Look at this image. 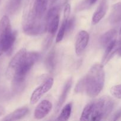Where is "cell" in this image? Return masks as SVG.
Segmentation results:
<instances>
[{"instance_id":"cell-1","label":"cell","mask_w":121,"mask_h":121,"mask_svg":"<svg viewBox=\"0 0 121 121\" xmlns=\"http://www.w3.org/2000/svg\"><path fill=\"white\" fill-rule=\"evenodd\" d=\"M84 78L85 91L87 95L90 98H95L98 96L103 89L105 80V73L103 65L102 64L94 65Z\"/></svg>"},{"instance_id":"cell-2","label":"cell","mask_w":121,"mask_h":121,"mask_svg":"<svg viewBox=\"0 0 121 121\" xmlns=\"http://www.w3.org/2000/svg\"><path fill=\"white\" fill-rule=\"evenodd\" d=\"M39 57L40 54L37 52H27L23 61L12 79L13 88L15 92H21L24 87L27 74Z\"/></svg>"},{"instance_id":"cell-3","label":"cell","mask_w":121,"mask_h":121,"mask_svg":"<svg viewBox=\"0 0 121 121\" xmlns=\"http://www.w3.org/2000/svg\"><path fill=\"white\" fill-rule=\"evenodd\" d=\"M16 37V32L12 31L9 18L4 15L0 20V56L4 53H11Z\"/></svg>"},{"instance_id":"cell-4","label":"cell","mask_w":121,"mask_h":121,"mask_svg":"<svg viewBox=\"0 0 121 121\" xmlns=\"http://www.w3.org/2000/svg\"><path fill=\"white\" fill-rule=\"evenodd\" d=\"M114 106V101L107 96L100 97L93 102L92 113L90 120L101 121L107 118L112 111Z\"/></svg>"},{"instance_id":"cell-5","label":"cell","mask_w":121,"mask_h":121,"mask_svg":"<svg viewBox=\"0 0 121 121\" xmlns=\"http://www.w3.org/2000/svg\"><path fill=\"white\" fill-rule=\"evenodd\" d=\"M46 31L49 35L45 40L44 47L47 48L51 45L52 40L58 30L59 24V11L58 7L51 8L47 12L46 17Z\"/></svg>"},{"instance_id":"cell-6","label":"cell","mask_w":121,"mask_h":121,"mask_svg":"<svg viewBox=\"0 0 121 121\" xmlns=\"http://www.w3.org/2000/svg\"><path fill=\"white\" fill-rule=\"evenodd\" d=\"M26 53L27 51L26 48H21L12 58L8 64V67L6 70L5 75L7 79L12 80L15 72H17L19 67L21 65V63L23 61Z\"/></svg>"},{"instance_id":"cell-7","label":"cell","mask_w":121,"mask_h":121,"mask_svg":"<svg viewBox=\"0 0 121 121\" xmlns=\"http://www.w3.org/2000/svg\"><path fill=\"white\" fill-rule=\"evenodd\" d=\"M53 79L49 78L46 79L42 85H40L39 87H37L33 92L32 93L30 97V104L32 105H34L39 101L40 99L42 98L43 96L47 93V92L51 89L53 85Z\"/></svg>"},{"instance_id":"cell-8","label":"cell","mask_w":121,"mask_h":121,"mask_svg":"<svg viewBox=\"0 0 121 121\" xmlns=\"http://www.w3.org/2000/svg\"><path fill=\"white\" fill-rule=\"evenodd\" d=\"M89 34L86 31L81 30L78 33L75 39V50L77 56H80L84 53L89 41Z\"/></svg>"},{"instance_id":"cell-9","label":"cell","mask_w":121,"mask_h":121,"mask_svg":"<svg viewBox=\"0 0 121 121\" xmlns=\"http://www.w3.org/2000/svg\"><path fill=\"white\" fill-rule=\"evenodd\" d=\"M48 0H33V3L29 8L33 15L40 19L45 18V12L46 11Z\"/></svg>"},{"instance_id":"cell-10","label":"cell","mask_w":121,"mask_h":121,"mask_svg":"<svg viewBox=\"0 0 121 121\" xmlns=\"http://www.w3.org/2000/svg\"><path fill=\"white\" fill-rule=\"evenodd\" d=\"M52 108V104L47 100H43L40 102L36 108L34 112V118L42 119L49 114Z\"/></svg>"},{"instance_id":"cell-11","label":"cell","mask_w":121,"mask_h":121,"mask_svg":"<svg viewBox=\"0 0 121 121\" xmlns=\"http://www.w3.org/2000/svg\"><path fill=\"white\" fill-rule=\"evenodd\" d=\"M121 45V41H120L119 40H115L106 47L105 52L104 53L102 61V65L103 66L106 65L114 56L115 53L118 52Z\"/></svg>"},{"instance_id":"cell-12","label":"cell","mask_w":121,"mask_h":121,"mask_svg":"<svg viewBox=\"0 0 121 121\" xmlns=\"http://www.w3.org/2000/svg\"><path fill=\"white\" fill-rule=\"evenodd\" d=\"M107 9V0H102L94 13L92 17V24L96 25L98 24L103 18L106 14Z\"/></svg>"},{"instance_id":"cell-13","label":"cell","mask_w":121,"mask_h":121,"mask_svg":"<svg viewBox=\"0 0 121 121\" xmlns=\"http://www.w3.org/2000/svg\"><path fill=\"white\" fill-rule=\"evenodd\" d=\"M72 78H70V79H68L67 81L64 85V87L62 91L61 94H60V96H59V99H58V102H57L56 105L55 107V111L56 112L59 111L60 108L62 107L63 104H64L65 101L66 100V98H67L68 93L70 92V90H71V87H72Z\"/></svg>"},{"instance_id":"cell-14","label":"cell","mask_w":121,"mask_h":121,"mask_svg":"<svg viewBox=\"0 0 121 121\" xmlns=\"http://www.w3.org/2000/svg\"><path fill=\"white\" fill-rule=\"evenodd\" d=\"M116 35H117V31L116 30L112 29L107 31L100 38V44L102 47L106 48L109 44L116 40Z\"/></svg>"},{"instance_id":"cell-15","label":"cell","mask_w":121,"mask_h":121,"mask_svg":"<svg viewBox=\"0 0 121 121\" xmlns=\"http://www.w3.org/2000/svg\"><path fill=\"white\" fill-rule=\"evenodd\" d=\"M109 21L112 24H116L121 21V2H117L113 5L109 15Z\"/></svg>"},{"instance_id":"cell-16","label":"cell","mask_w":121,"mask_h":121,"mask_svg":"<svg viewBox=\"0 0 121 121\" xmlns=\"http://www.w3.org/2000/svg\"><path fill=\"white\" fill-rule=\"evenodd\" d=\"M28 109L27 108H21L13 111L2 119L3 121H17L22 119L28 113Z\"/></svg>"},{"instance_id":"cell-17","label":"cell","mask_w":121,"mask_h":121,"mask_svg":"<svg viewBox=\"0 0 121 121\" xmlns=\"http://www.w3.org/2000/svg\"><path fill=\"white\" fill-rule=\"evenodd\" d=\"M45 63L47 70L51 73H53L56 67V52L54 48L47 54Z\"/></svg>"},{"instance_id":"cell-18","label":"cell","mask_w":121,"mask_h":121,"mask_svg":"<svg viewBox=\"0 0 121 121\" xmlns=\"http://www.w3.org/2000/svg\"><path fill=\"white\" fill-rule=\"evenodd\" d=\"M23 0H8L6 5V11L9 14L16 13L21 7Z\"/></svg>"},{"instance_id":"cell-19","label":"cell","mask_w":121,"mask_h":121,"mask_svg":"<svg viewBox=\"0 0 121 121\" xmlns=\"http://www.w3.org/2000/svg\"><path fill=\"white\" fill-rule=\"evenodd\" d=\"M72 112V104H68L63 108L59 117L57 118L58 121H68L71 117Z\"/></svg>"},{"instance_id":"cell-20","label":"cell","mask_w":121,"mask_h":121,"mask_svg":"<svg viewBox=\"0 0 121 121\" xmlns=\"http://www.w3.org/2000/svg\"><path fill=\"white\" fill-rule=\"evenodd\" d=\"M93 106V102H91L84 107L81 116V121H88L90 119L92 113Z\"/></svg>"},{"instance_id":"cell-21","label":"cell","mask_w":121,"mask_h":121,"mask_svg":"<svg viewBox=\"0 0 121 121\" xmlns=\"http://www.w3.org/2000/svg\"><path fill=\"white\" fill-rule=\"evenodd\" d=\"M69 18H64L62 24L60 26V28H59V31L57 34L56 38V43L60 42L62 40L63 38L65 36V34L66 33V22H67Z\"/></svg>"},{"instance_id":"cell-22","label":"cell","mask_w":121,"mask_h":121,"mask_svg":"<svg viewBox=\"0 0 121 121\" xmlns=\"http://www.w3.org/2000/svg\"><path fill=\"white\" fill-rule=\"evenodd\" d=\"M110 93L112 95L118 99H121V85H115L111 87Z\"/></svg>"},{"instance_id":"cell-23","label":"cell","mask_w":121,"mask_h":121,"mask_svg":"<svg viewBox=\"0 0 121 121\" xmlns=\"http://www.w3.org/2000/svg\"><path fill=\"white\" fill-rule=\"evenodd\" d=\"M85 89V78L84 77L82 79H81L78 82L77 84L76 85L75 87V92L77 93H82L84 92Z\"/></svg>"},{"instance_id":"cell-24","label":"cell","mask_w":121,"mask_h":121,"mask_svg":"<svg viewBox=\"0 0 121 121\" xmlns=\"http://www.w3.org/2000/svg\"><path fill=\"white\" fill-rule=\"evenodd\" d=\"M75 24V19L74 17L69 18L66 22V33H69L74 28ZM65 33V34H66Z\"/></svg>"},{"instance_id":"cell-25","label":"cell","mask_w":121,"mask_h":121,"mask_svg":"<svg viewBox=\"0 0 121 121\" xmlns=\"http://www.w3.org/2000/svg\"><path fill=\"white\" fill-rule=\"evenodd\" d=\"M70 12H71V5L70 4H66L64 9V18H69L70 16Z\"/></svg>"},{"instance_id":"cell-26","label":"cell","mask_w":121,"mask_h":121,"mask_svg":"<svg viewBox=\"0 0 121 121\" xmlns=\"http://www.w3.org/2000/svg\"><path fill=\"white\" fill-rule=\"evenodd\" d=\"M121 118V109H119V111H117L116 113L114 114V115L113 116V118L112 119V120L113 121H117L118 119H119Z\"/></svg>"},{"instance_id":"cell-27","label":"cell","mask_w":121,"mask_h":121,"mask_svg":"<svg viewBox=\"0 0 121 121\" xmlns=\"http://www.w3.org/2000/svg\"><path fill=\"white\" fill-rule=\"evenodd\" d=\"M97 1V0H87V4L88 5H91L96 3V2Z\"/></svg>"},{"instance_id":"cell-28","label":"cell","mask_w":121,"mask_h":121,"mask_svg":"<svg viewBox=\"0 0 121 121\" xmlns=\"http://www.w3.org/2000/svg\"><path fill=\"white\" fill-rule=\"evenodd\" d=\"M4 111H5L4 108L2 106H0V116L4 114Z\"/></svg>"},{"instance_id":"cell-29","label":"cell","mask_w":121,"mask_h":121,"mask_svg":"<svg viewBox=\"0 0 121 121\" xmlns=\"http://www.w3.org/2000/svg\"><path fill=\"white\" fill-rule=\"evenodd\" d=\"M120 41H121V27L120 28L119 32V40Z\"/></svg>"},{"instance_id":"cell-30","label":"cell","mask_w":121,"mask_h":121,"mask_svg":"<svg viewBox=\"0 0 121 121\" xmlns=\"http://www.w3.org/2000/svg\"><path fill=\"white\" fill-rule=\"evenodd\" d=\"M118 54H119V56H121V46H120V47H119V50H118Z\"/></svg>"},{"instance_id":"cell-31","label":"cell","mask_w":121,"mask_h":121,"mask_svg":"<svg viewBox=\"0 0 121 121\" xmlns=\"http://www.w3.org/2000/svg\"><path fill=\"white\" fill-rule=\"evenodd\" d=\"M49 1H50V2H51V3L53 4V3H55V2L56 1H57V0H49Z\"/></svg>"},{"instance_id":"cell-32","label":"cell","mask_w":121,"mask_h":121,"mask_svg":"<svg viewBox=\"0 0 121 121\" xmlns=\"http://www.w3.org/2000/svg\"><path fill=\"white\" fill-rule=\"evenodd\" d=\"M1 0H0V2H1Z\"/></svg>"}]
</instances>
